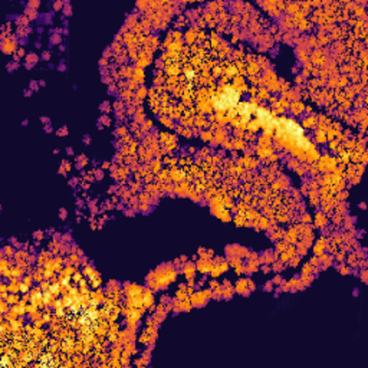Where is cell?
I'll return each instance as SVG.
<instances>
[{"label": "cell", "instance_id": "obj_1", "mask_svg": "<svg viewBox=\"0 0 368 368\" xmlns=\"http://www.w3.org/2000/svg\"><path fill=\"white\" fill-rule=\"evenodd\" d=\"M238 98L239 97L233 89H226V92H223L216 101V108L225 110V108H229V107H233L238 102Z\"/></svg>", "mask_w": 368, "mask_h": 368}]
</instances>
